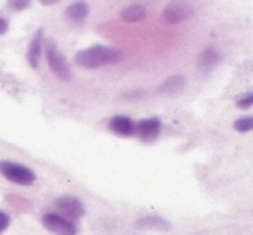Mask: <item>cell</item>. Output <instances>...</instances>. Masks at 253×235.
<instances>
[{"label":"cell","mask_w":253,"mask_h":235,"mask_svg":"<svg viewBox=\"0 0 253 235\" xmlns=\"http://www.w3.org/2000/svg\"><path fill=\"white\" fill-rule=\"evenodd\" d=\"M220 60H222V53H220L219 50L209 47L198 55L197 66H198V69H202V70H210V69H213L217 64H220Z\"/></svg>","instance_id":"obj_9"},{"label":"cell","mask_w":253,"mask_h":235,"mask_svg":"<svg viewBox=\"0 0 253 235\" xmlns=\"http://www.w3.org/2000/svg\"><path fill=\"white\" fill-rule=\"evenodd\" d=\"M121 59H123V53L119 50L107 47V45H93V47L78 52L74 62L76 66L84 67V69H97V67L119 62Z\"/></svg>","instance_id":"obj_1"},{"label":"cell","mask_w":253,"mask_h":235,"mask_svg":"<svg viewBox=\"0 0 253 235\" xmlns=\"http://www.w3.org/2000/svg\"><path fill=\"white\" fill-rule=\"evenodd\" d=\"M53 206L57 209V215L64 216L69 222H76V220H80L84 215L83 202L78 198H74V196H60V198H57L53 201Z\"/></svg>","instance_id":"obj_4"},{"label":"cell","mask_w":253,"mask_h":235,"mask_svg":"<svg viewBox=\"0 0 253 235\" xmlns=\"http://www.w3.org/2000/svg\"><path fill=\"white\" fill-rule=\"evenodd\" d=\"M10 225V216L5 211H0V235L5 232Z\"/></svg>","instance_id":"obj_17"},{"label":"cell","mask_w":253,"mask_h":235,"mask_svg":"<svg viewBox=\"0 0 253 235\" xmlns=\"http://www.w3.org/2000/svg\"><path fill=\"white\" fill-rule=\"evenodd\" d=\"M7 31H9V23H7V19L0 17V36H2V34H5Z\"/></svg>","instance_id":"obj_19"},{"label":"cell","mask_w":253,"mask_h":235,"mask_svg":"<svg viewBox=\"0 0 253 235\" xmlns=\"http://www.w3.org/2000/svg\"><path fill=\"white\" fill-rule=\"evenodd\" d=\"M136 225L140 227V229L159 230V232H167V230H170V223L164 218H159V216H145V218L138 220Z\"/></svg>","instance_id":"obj_14"},{"label":"cell","mask_w":253,"mask_h":235,"mask_svg":"<svg viewBox=\"0 0 253 235\" xmlns=\"http://www.w3.org/2000/svg\"><path fill=\"white\" fill-rule=\"evenodd\" d=\"M7 7H9L10 10H23L26 9V7H30V2H17V0H10L9 3H7Z\"/></svg>","instance_id":"obj_18"},{"label":"cell","mask_w":253,"mask_h":235,"mask_svg":"<svg viewBox=\"0 0 253 235\" xmlns=\"http://www.w3.org/2000/svg\"><path fill=\"white\" fill-rule=\"evenodd\" d=\"M234 129L238 133H250L253 131V117H243V119H238L234 122Z\"/></svg>","instance_id":"obj_15"},{"label":"cell","mask_w":253,"mask_h":235,"mask_svg":"<svg viewBox=\"0 0 253 235\" xmlns=\"http://www.w3.org/2000/svg\"><path fill=\"white\" fill-rule=\"evenodd\" d=\"M109 127L112 133L119 136H133L134 134V122L126 115H116L109 122Z\"/></svg>","instance_id":"obj_10"},{"label":"cell","mask_w":253,"mask_h":235,"mask_svg":"<svg viewBox=\"0 0 253 235\" xmlns=\"http://www.w3.org/2000/svg\"><path fill=\"white\" fill-rule=\"evenodd\" d=\"M195 9L191 3L188 2H181V0H174V2H169L166 7H164V19L169 24H179L183 21L190 19L193 16Z\"/></svg>","instance_id":"obj_6"},{"label":"cell","mask_w":253,"mask_h":235,"mask_svg":"<svg viewBox=\"0 0 253 235\" xmlns=\"http://www.w3.org/2000/svg\"><path fill=\"white\" fill-rule=\"evenodd\" d=\"M88 12H90V7H88V3H84V2H74V3H71V5H67V9L64 10L66 19L74 24L83 23V21L88 17Z\"/></svg>","instance_id":"obj_11"},{"label":"cell","mask_w":253,"mask_h":235,"mask_svg":"<svg viewBox=\"0 0 253 235\" xmlns=\"http://www.w3.org/2000/svg\"><path fill=\"white\" fill-rule=\"evenodd\" d=\"M0 173L9 182L17 184V186H31V184L37 182V173L33 170L21 165V163L9 162V160H2L0 162Z\"/></svg>","instance_id":"obj_2"},{"label":"cell","mask_w":253,"mask_h":235,"mask_svg":"<svg viewBox=\"0 0 253 235\" xmlns=\"http://www.w3.org/2000/svg\"><path fill=\"white\" fill-rule=\"evenodd\" d=\"M45 57H47V62L50 66L52 72L59 77L60 81H69L73 77L69 69V64H67L66 57L60 53V50L57 48V45L53 41H47L45 45Z\"/></svg>","instance_id":"obj_3"},{"label":"cell","mask_w":253,"mask_h":235,"mask_svg":"<svg viewBox=\"0 0 253 235\" xmlns=\"http://www.w3.org/2000/svg\"><path fill=\"white\" fill-rule=\"evenodd\" d=\"M43 227L48 232L55 234V235H76L78 234V227L74 222H69L64 216L57 215V213H45L43 218H42Z\"/></svg>","instance_id":"obj_5"},{"label":"cell","mask_w":253,"mask_h":235,"mask_svg":"<svg viewBox=\"0 0 253 235\" xmlns=\"http://www.w3.org/2000/svg\"><path fill=\"white\" fill-rule=\"evenodd\" d=\"M160 120L157 117H150V119H141L140 122L134 124V134L140 137L141 141H153L160 133Z\"/></svg>","instance_id":"obj_7"},{"label":"cell","mask_w":253,"mask_h":235,"mask_svg":"<svg viewBox=\"0 0 253 235\" xmlns=\"http://www.w3.org/2000/svg\"><path fill=\"white\" fill-rule=\"evenodd\" d=\"M184 88V77L183 76H170L157 88V93L160 95H177Z\"/></svg>","instance_id":"obj_12"},{"label":"cell","mask_w":253,"mask_h":235,"mask_svg":"<svg viewBox=\"0 0 253 235\" xmlns=\"http://www.w3.org/2000/svg\"><path fill=\"white\" fill-rule=\"evenodd\" d=\"M236 106L238 108H250V106H253V93L241 95L236 100Z\"/></svg>","instance_id":"obj_16"},{"label":"cell","mask_w":253,"mask_h":235,"mask_svg":"<svg viewBox=\"0 0 253 235\" xmlns=\"http://www.w3.org/2000/svg\"><path fill=\"white\" fill-rule=\"evenodd\" d=\"M145 17H147V7L141 3H131L121 12V19L126 23H138V21H143Z\"/></svg>","instance_id":"obj_13"},{"label":"cell","mask_w":253,"mask_h":235,"mask_svg":"<svg viewBox=\"0 0 253 235\" xmlns=\"http://www.w3.org/2000/svg\"><path fill=\"white\" fill-rule=\"evenodd\" d=\"M42 53H43V30H38L37 33H35V36L31 38L30 47H28V53H26L28 64H30L33 69H38V66H40Z\"/></svg>","instance_id":"obj_8"}]
</instances>
